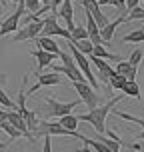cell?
I'll return each mask as SVG.
<instances>
[{
    "instance_id": "obj_1",
    "label": "cell",
    "mask_w": 144,
    "mask_h": 152,
    "mask_svg": "<svg viewBox=\"0 0 144 152\" xmlns=\"http://www.w3.org/2000/svg\"><path fill=\"white\" fill-rule=\"evenodd\" d=\"M122 98H124V96H112L110 100H106V102L98 104L96 108H92L90 112L80 114V116H78V120L92 124V126H94V130H96L98 134H102V136H104V132H106V116L112 112V108L116 106Z\"/></svg>"
},
{
    "instance_id": "obj_2",
    "label": "cell",
    "mask_w": 144,
    "mask_h": 152,
    "mask_svg": "<svg viewBox=\"0 0 144 152\" xmlns=\"http://www.w3.org/2000/svg\"><path fill=\"white\" fill-rule=\"evenodd\" d=\"M36 134H42V136H72V138H78V140L84 138V134L76 132V130H66L62 128L58 122H48V120H40Z\"/></svg>"
},
{
    "instance_id": "obj_3",
    "label": "cell",
    "mask_w": 144,
    "mask_h": 152,
    "mask_svg": "<svg viewBox=\"0 0 144 152\" xmlns=\"http://www.w3.org/2000/svg\"><path fill=\"white\" fill-rule=\"evenodd\" d=\"M72 88L78 92V96H80V102H84L88 110L96 108V106L100 104V100H102V96H100L96 90H92V88H90V86H88L86 82H72Z\"/></svg>"
},
{
    "instance_id": "obj_4",
    "label": "cell",
    "mask_w": 144,
    "mask_h": 152,
    "mask_svg": "<svg viewBox=\"0 0 144 152\" xmlns=\"http://www.w3.org/2000/svg\"><path fill=\"white\" fill-rule=\"evenodd\" d=\"M42 22H44V24H42V32H40V36H48V38L62 36V38H66V40H70V32L66 30V28H62L60 24H58L56 14L46 16Z\"/></svg>"
},
{
    "instance_id": "obj_5",
    "label": "cell",
    "mask_w": 144,
    "mask_h": 152,
    "mask_svg": "<svg viewBox=\"0 0 144 152\" xmlns=\"http://www.w3.org/2000/svg\"><path fill=\"white\" fill-rule=\"evenodd\" d=\"M44 102L50 106V116H58V118H62V116H66V114H72V110H74L76 106H80L82 102L80 100H74V102H60V100L56 98H50V96H46Z\"/></svg>"
},
{
    "instance_id": "obj_6",
    "label": "cell",
    "mask_w": 144,
    "mask_h": 152,
    "mask_svg": "<svg viewBox=\"0 0 144 152\" xmlns=\"http://www.w3.org/2000/svg\"><path fill=\"white\" fill-rule=\"evenodd\" d=\"M42 18L40 20H34V22L26 24L22 28H18L14 36H12V42H24V40H36L40 36V32H42Z\"/></svg>"
},
{
    "instance_id": "obj_7",
    "label": "cell",
    "mask_w": 144,
    "mask_h": 152,
    "mask_svg": "<svg viewBox=\"0 0 144 152\" xmlns=\"http://www.w3.org/2000/svg\"><path fill=\"white\" fill-rule=\"evenodd\" d=\"M24 4H16V10L12 12L10 16H6V20H2V24H0V36H6V34H10V32H18V22H20V18L24 16Z\"/></svg>"
},
{
    "instance_id": "obj_8",
    "label": "cell",
    "mask_w": 144,
    "mask_h": 152,
    "mask_svg": "<svg viewBox=\"0 0 144 152\" xmlns=\"http://www.w3.org/2000/svg\"><path fill=\"white\" fill-rule=\"evenodd\" d=\"M36 78L38 82L32 86L30 90H28V94H26V98L30 96V94H34L36 90H40L42 86H58V84H64V80H62L60 74H56V72H48V74H42V72H36Z\"/></svg>"
},
{
    "instance_id": "obj_9",
    "label": "cell",
    "mask_w": 144,
    "mask_h": 152,
    "mask_svg": "<svg viewBox=\"0 0 144 152\" xmlns=\"http://www.w3.org/2000/svg\"><path fill=\"white\" fill-rule=\"evenodd\" d=\"M80 4H82L84 10H86V12L94 18V22H96V26H98L100 30H102V28L108 24L106 14L100 10V6H98V2H96V0H80Z\"/></svg>"
},
{
    "instance_id": "obj_10",
    "label": "cell",
    "mask_w": 144,
    "mask_h": 152,
    "mask_svg": "<svg viewBox=\"0 0 144 152\" xmlns=\"http://www.w3.org/2000/svg\"><path fill=\"white\" fill-rule=\"evenodd\" d=\"M6 120L10 122V124H12V126H14V128L18 130V132H20V134H22L24 138H28L30 142H34V136H32L30 132H28L24 118H22V116H20L18 112H16V110H8V112H6Z\"/></svg>"
},
{
    "instance_id": "obj_11",
    "label": "cell",
    "mask_w": 144,
    "mask_h": 152,
    "mask_svg": "<svg viewBox=\"0 0 144 152\" xmlns=\"http://www.w3.org/2000/svg\"><path fill=\"white\" fill-rule=\"evenodd\" d=\"M58 16H60L64 24H66V30L72 32L74 30V8H72V0H62L60 8H58Z\"/></svg>"
},
{
    "instance_id": "obj_12",
    "label": "cell",
    "mask_w": 144,
    "mask_h": 152,
    "mask_svg": "<svg viewBox=\"0 0 144 152\" xmlns=\"http://www.w3.org/2000/svg\"><path fill=\"white\" fill-rule=\"evenodd\" d=\"M124 22H128V20H126V14H122L120 18H118V20H114V22H108L106 26L100 30V38H102V42H104V44H108V42L112 40L114 32L118 30V26H120V24H124Z\"/></svg>"
},
{
    "instance_id": "obj_13",
    "label": "cell",
    "mask_w": 144,
    "mask_h": 152,
    "mask_svg": "<svg viewBox=\"0 0 144 152\" xmlns=\"http://www.w3.org/2000/svg\"><path fill=\"white\" fill-rule=\"evenodd\" d=\"M34 42L38 44V48H40V50L54 54L56 58L60 56V50H62V48H60L58 44H56V40H54V38H48V36H38L36 40H34Z\"/></svg>"
},
{
    "instance_id": "obj_14",
    "label": "cell",
    "mask_w": 144,
    "mask_h": 152,
    "mask_svg": "<svg viewBox=\"0 0 144 152\" xmlns=\"http://www.w3.org/2000/svg\"><path fill=\"white\" fill-rule=\"evenodd\" d=\"M114 72H116V74H120V76H124L128 82H134V80H136V74H138L136 70L128 64V60H118V64H116Z\"/></svg>"
},
{
    "instance_id": "obj_15",
    "label": "cell",
    "mask_w": 144,
    "mask_h": 152,
    "mask_svg": "<svg viewBox=\"0 0 144 152\" xmlns=\"http://www.w3.org/2000/svg\"><path fill=\"white\" fill-rule=\"evenodd\" d=\"M30 54L34 56V58H36L38 72H40L42 68H46V66H50V64L54 62V58H56L54 54H50V52H44V50H40V48H38V50H32Z\"/></svg>"
},
{
    "instance_id": "obj_16",
    "label": "cell",
    "mask_w": 144,
    "mask_h": 152,
    "mask_svg": "<svg viewBox=\"0 0 144 152\" xmlns=\"http://www.w3.org/2000/svg\"><path fill=\"white\" fill-rule=\"evenodd\" d=\"M92 56L102 58V60H114V62H118V56H116V54H112V52H108V50H106L102 44L92 46Z\"/></svg>"
},
{
    "instance_id": "obj_17",
    "label": "cell",
    "mask_w": 144,
    "mask_h": 152,
    "mask_svg": "<svg viewBox=\"0 0 144 152\" xmlns=\"http://www.w3.org/2000/svg\"><path fill=\"white\" fill-rule=\"evenodd\" d=\"M78 116H74V114H66V116H62L60 118V122H58V124H60L62 128H66V130H76L78 128Z\"/></svg>"
},
{
    "instance_id": "obj_18",
    "label": "cell",
    "mask_w": 144,
    "mask_h": 152,
    "mask_svg": "<svg viewBox=\"0 0 144 152\" xmlns=\"http://www.w3.org/2000/svg\"><path fill=\"white\" fill-rule=\"evenodd\" d=\"M98 140L106 146L110 152H120V148H122V140H112V138L102 136V134H98Z\"/></svg>"
},
{
    "instance_id": "obj_19",
    "label": "cell",
    "mask_w": 144,
    "mask_h": 152,
    "mask_svg": "<svg viewBox=\"0 0 144 152\" xmlns=\"http://www.w3.org/2000/svg\"><path fill=\"white\" fill-rule=\"evenodd\" d=\"M70 44L74 46L78 52H82L84 56H90L92 54V42L90 40H74V42H70Z\"/></svg>"
},
{
    "instance_id": "obj_20",
    "label": "cell",
    "mask_w": 144,
    "mask_h": 152,
    "mask_svg": "<svg viewBox=\"0 0 144 152\" xmlns=\"http://www.w3.org/2000/svg\"><path fill=\"white\" fill-rule=\"evenodd\" d=\"M0 130H2V132H6L8 136H10V140H18V138L22 136V134H20V132H18V130H16L8 120H2V122H0Z\"/></svg>"
},
{
    "instance_id": "obj_21",
    "label": "cell",
    "mask_w": 144,
    "mask_h": 152,
    "mask_svg": "<svg viewBox=\"0 0 144 152\" xmlns=\"http://www.w3.org/2000/svg\"><path fill=\"white\" fill-rule=\"evenodd\" d=\"M122 92H124V96H132V98L140 100V86L136 84V80L134 82H126V86L122 88Z\"/></svg>"
},
{
    "instance_id": "obj_22",
    "label": "cell",
    "mask_w": 144,
    "mask_h": 152,
    "mask_svg": "<svg viewBox=\"0 0 144 152\" xmlns=\"http://www.w3.org/2000/svg\"><path fill=\"white\" fill-rule=\"evenodd\" d=\"M74 40H88V32H86L84 26H74V30L70 32L68 42H74Z\"/></svg>"
},
{
    "instance_id": "obj_23",
    "label": "cell",
    "mask_w": 144,
    "mask_h": 152,
    "mask_svg": "<svg viewBox=\"0 0 144 152\" xmlns=\"http://www.w3.org/2000/svg\"><path fill=\"white\" fill-rule=\"evenodd\" d=\"M122 42H126V44H128V42H144V28L126 34V36L122 38Z\"/></svg>"
},
{
    "instance_id": "obj_24",
    "label": "cell",
    "mask_w": 144,
    "mask_h": 152,
    "mask_svg": "<svg viewBox=\"0 0 144 152\" xmlns=\"http://www.w3.org/2000/svg\"><path fill=\"white\" fill-rule=\"evenodd\" d=\"M0 106H4V108H8V110H16V102H12V100L8 98V94L4 92V88L0 86Z\"/></svg>"
},
{
    "instance_id": "obj_25",
    "label": "cell",
    "mask_w": 144,
    "mask_h": 152,
    "mask_svg": "<svg viewBox=\"0 0 144 152\" xmlns=\"http://www.w3.org/2000/svg\"><path fill=\"white\" fill-rule=\"evenodd\" d=\"M126 82H128V80H126L124 76H120V74H114L112 78H110L108 86H110V88H116V90H122V88L126 86Z\"/></svg>"
},
{
    "instance_id": "obj_26",
    "label": "cell",
    "mask_w": 144,
    "mask_h": 152,
    "mask_svg": "<svg viewBox=\"0 0 144 152\" xmlns=\"http://www.w3.org/2000/svg\"><path fill=\"white\" fill-rule=\"evenodd\" d=\"M140 62H142V50L140 48H136L134 52L130 54V58H128V64L132 66V68L138 72V66H140Z\"/></svg>"
},
{
    "instance_id": "obj_27",
    "label": "cell",
    "mask_w": 144,
    "mask_h": 152,
    "mask_svg": "<svg viewBox=\"0 0 144 152\" xmlns=\"http://www.w3.org/2000/svg\"><path fill=\"white\" fill-rule=\"evenodd\" d=\"M140 18H144V8H140V6L126 12V20H140Z\"/></svg>"
},
{
    "instance_id": "obj_28",
    "label": "cell",
    "mask_w": 144,
    "mask_h": 152,
    "mask_svg": "<svg viewBox=\"0 0 144 152\" xmlns=\"http://www.w3.org/2000/svg\"><path fill=\"white\" fill-rule=\"evenodd\" d=\"M38 6H40V2L38 0H24V10H28V12H38Z\"/></svg>"
},
{
    "instance_id": "obj_29",
    "label": "cell",
    "mask_w": 144,
    "mask_h": 152,
    "mask_svg": "<svg viewBox=\"0 0 144 152\" xmlns=\"http://www.w3.org/2000/svg\"><path fill=\"white\" fill-rule=\"evenodd\" d=\"M110 6H114L120 14H126V0H110Z\"/></svg>"
},
{
    "instance_id": "obj_30",
    "label": "cell",
    "mask_w": 144,
    "mask_h": 152,
    "mask_svg": "<svg viewBox=\"0 0 144 152\" xmlns=\"http://www.w3.org/2000/svg\"><path fill=\"white\" fill-rule=\"evenodd\" d=\"M42 152H52V140H50V136H44V148H42Z\"/></svg>"
},
{
    "instance_id": "obj_31",
    "label": "cell",
    "mask_w": 144,
    "mask_h": 152,
    "mask_svg": "<svg viewBox=\"0 0 144 152\" xmlns=\"http://www.w3.org/2000/svg\"><path fill=\"white\" fill-rule=\"evenodd\" d=\"M60 4H62V0H50V12L56 14V10L60 8Z\"/></svg>"
},
{
    "instance_id": "obj_32",
    "label": "cell",
    "mask_w": 144,
    "mask_h": 152,
    "mask_svg": "<svg viewBox=\"0 0 144 152\" xmlns=\"http://www.w3.org/2000/svg\"><path fill=\"white\" fill-rule=\"evenodd\" d=\"M138 4H140V0H126V12L132 10V8H136Z\"/></svg>"
},
{
    "instance_id": "obj_33",
    "label": "cell",
    "mask_w": 144,
    "mask_h": 152,
    "mask_svg": "<svg viewBox=\"0 0 144 152\" xmlns=\"http://www.w3.org/2000/svg\"><path fill=\"white\" fill-rule=\"evenodd\" d=\"M76 152H92V150H90V148H88V146H82V148H78V150H76Z\"/></svg>"
},
{
    "instance_id": "obj_34",
    "label": "cell",
    "mask_w": 144,
    "mask_h": 152,
    "mask_svg": "<svg viewBox=\"0 0 144 152\" xmlns=\"http://www.w3.org/2000/svg\"><path fill=\"white\" fill-rule=\"evenodd\" d=\"M98 2V6H104V4H110V0H96Z\"/></svg>"
},
{
    "instance_id": "obj_35",
    "label": "cell",
    "mask_w": 144,
    "mask_h": 152,
    "mask_svg": "<svg viewBox=\"0 0 144 152\" xmlns=\"http://www.w3.org/2000/svg\"><path fill=\"white\" fill-rule=\"evenodd\" d=\"M38 2H40L42 6H50V0H38Z\"/></svg>"
},
{
    "instance_id": "obj_36",
    "label": "cell",
    "mask_w": 144,
    "mask_h": 152,
    "mask_svg": "<svg viewBox=\"0 0 144 152\" xmlns=\"http://www.w3.org/2000/svg\"><path fill=\"white\" fill-rule=\"evenodd\" d=\"M2 120H6V112H2V110H0V122Z\"/></svg>"
},
{
    "instance_id": "obj_37",
    "label": "cell",
    "mask_w": 144,
    "mask_h": 152,
    "mask_svg": "<svg viewBox=\"0 0 144 152\" xmlns=\"http://www.w3.org/2000/svg\"><path fill=\"white\" fill-rule=\"evenodd\" d=\"M12 2H14V4H18V0H12Z\"/></svg>"
},
{
    "instance_id": "obj_38",
    "label": "cell",
    "mask_w": 144,
    "mask_h": 152,
    "mask_svg": "<svg viewBox=\"0 0 144 152\" xmlns=\"http://www.w3.org/2000/svg\"><path fill=\"white\" fill-rule=\"evenodd\" d=\"M140 2H144V0H140Z\"/></svg>"
}]
</instances>
